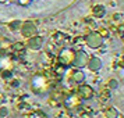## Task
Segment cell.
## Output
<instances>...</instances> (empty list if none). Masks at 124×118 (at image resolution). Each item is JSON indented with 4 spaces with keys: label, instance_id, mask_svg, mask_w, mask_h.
<instances>
[{
    "label": "cell",
    "instance_id": "9c48e42d",
    "mask_svg": "<svg viewBox=\"0 0 124 118\" xmlns=\"http://www.w3.org/2000/svg\"><path fill=\"white\" fill-rule=\"evenodd\" d=\"M102 65H103V62H102V60L99 58V57H89L88 58V62H86V67H88V69L89 71H92V72H96V71H99L102 68Z\"/></svg>",
    "mask_w": 124,
    "mask_h": 118
},
{
    "label": "cell",
    "instance_id": "7a4b0ae2",
    "mask_svg": "<svg viewBox=\"0 0 124 118\" xmlns=\"http://www.w3.org/2000/svg\"><path fill=\"white\" fill-rule=\"evenodd\" d=\"M85 45L89 49H99L103 45V38L99 32H91L85 36Z\"/></svg>",
    "mask_w": 124,
    "mask_h": 118
},
{
    "label": "cell",
    "instance_id": "9a60e30c",
    "mask_svg": "<svg viewBox=\"0 0 124 118\" xmlns=\"http://www.w3.org/2000/svg\"><path fill=\"white\" fill-rule=\"evenodd\" d=\"M21 21H17V20H16V21H14V22H10L8 24V28L11 29V31H20V28H21Z\"/></svg>",
    "mask_w": 124,
    "mask_h": 118
},
{
    "label": "cell",
    "instance_id": "44dd1931",
    "mask_svg": "<svg viewBox=\"0 0 124 118\" xmlns=\"http://www.w3.org/2000/svg\"><path fill=\"white\" fill-rule=\"evenodd\" d=\"M18 4H21V6H27V4H29L31 3V0H17Z\"/></svg>",
    "mask_w": 124,
    "mask_h": 118
},
{
    "label": "cell",
    "instance_id": "4fadbf2b",
    "mask_svg": "<svg viewBox=\"0 0 124 118\" xmlns=\"http://www.w3.org/2000/svg\"><path fill=\"white\" fill-rule=\"evenodd\" d=\"M118 112L116 108H113V107H110V108H107L106 111L103 112V117L105 118H117Z\"/></svg>",
    "mask_w": 124,
    "mask_h": 118
},
{
    "label": "cell",
    "instance_id": "30bf717a",
    "mask_svg": "<svg viewBox=\"0 0 124 118\" xmlns=\"http://www.w3.org/2000/svg\"><path fill=\"white\" fill-rule=\"evenodd\" d=\"M70 78H71V81H73L74 83L79 85L85 81V74L82 72L81 69L77 68V69H73V71H71V76H70Z\"/></svg>",
    "mask_w": 124,
    "mask_h": 118
},
{
    "label": "cell",
    "instance_id": "277c9868",
    "mask_svg": "<svg viewBox=\"0 0 124 118\" xmlns=\"http://www.w3.org/2000/svg\"><path fill=\"white\" fill-rule=\"evenodd\" d=\"M20 32L23 35L24 38H31V36H35L36 32H38V28H36V25L35 22L32 21H25V22L21 24V28H20Z\"/></svg>",
    "mask_w": 124,
    "mask_h": 118
},
{
    "label": "cell",
    "instance_id": "5b68a950",
    "mask_svg": "<svg viewBox=\"0 0 124 118\" xmlns=\"http://www.w3.org/2000/svg\"><path fill=\"white\" fill-rule=\"evenodd\" d=\"M88 54L85 53L84 50H78L75 51L74 54V60H73V65L75 68H82V67H86V62H88Z\"/></svg>",
    "mask_w": 124,
    "mask_h": 118
},
{
    "label": "cell",
    "instance_id": "52a82bcc",
    "mask_svg": "<svg viewBox=\"0 0 124 118\" xmlns=\"http://www.w3.org/2000/svg\"><path fill=\"white\" fill-rule=\"evenodd\" d=\"M78 96L81 97V100H89L93 96V89L89 85H78Z\"/></svg>",
    "mask_w": 124,
    "mask_h": 118
},
{
    "label": "cell",
    "instance_id": "d6986e66",
    "mask_svg": "<svg viewBox=\"0 0 124 118\" xmlns=\"http://www.w3.org/2000/svg\"><path fill=\"white\" fill-rule=\"evenodd\" d=\"M109 88H110V89H117L118 82L116 81V79H110V81H109Z\"/></svg>",
    "mask_w": 124,
    "mask_h": 118
},
{
    "label": "cell",
    "instance_id": "7c38bea8",
    "mask_svg": "<svg viewBox=\"0 0 124 118\" xmlns=\"http://www.w3.org/2000/svg\"><path fill=\"white\" fill-rule=\"evenodd\" d=\"M105 13H106V11H105V7L99 6V4L92 8V15H93V17H96V18H102L103 15H105Z\"/></svg>",
    "mask_w": 124,
    "mask_h": 118
},
{
    "label": "cell",
    "instance_id": "ba28073f",
    "mask_svg": "<svg viewBox=\"0 0 124 118\" xmlns=\"http://www.w3.org/2000/svg\"><path fill=\"white\" fill-rule=\"evenodd\" d=\"M79 104H81V97L78 95H70L64 99V106L67 108H78Z\"/></svg>",
    "mask_w": 124,
    "mask_h": 118
},
{
    "label": "cell",
    "instance_id": "ac0fdd59",
    "mask_svg": "<svg viewBox=\"0 0 124 118\" xmlns=\"http://www.w3.org/2000/svg\"><path fill=\"white\" fill-rule=\"evenodd\" d=\"M8 108L7 107H3V106H0V118H7L8 117Z\"/></svg>",
    "mask_w": 124,
    "mask_h": 118
},
{
    "label": "cell",
    "instance_id": "e0dca14e",
    "mask_svg": "<svg viewBox=\"0 0 124 118\" xmlns=\"http://www.w3.org/2000/svg\"><path fill=\"white\" fill-rule=\"evenodd\" d=\"M0 75H1V78H4V79H8V78H11V69H0Z\"/></svg>",
    "mask_w": 124,
    "mask_h": 118
},
{
    "label": "cell",
    "instance_id": "6da1fadb",
    "mask_svg": "<svg viewBox=\"0 0 124 118\" xmlns=\"http://www.w3.org/2000/svg\"><path fill=\"white\" fill-rule=\"evenodd\" d=\"M32 89L38 93V95H43L47 92V86H49V82H47V78L43 76V75H35L32 78Z\"/></svg>",
    "mask_w": 124,
    "mask_h": 118
},
{
    "label": "cell",
    "instance_id": "603a6c76",
    "mask_svg": "<svg viewBox=\"0 0 124 118\" xmlns=\"http://www.w3.org/2000/svg\"><path fill=\"white\" fill-rule=\"evenodd\" d=\"M0 106H1V100H0Z\"/></svg>",
    "mask_w": 124,
    "mask_h": 118
},
{
    "label": "cell",
    "instance_id": "8992f818",
    "mask_svg": "<svg viewBox=\"0 0 124 118\" xmlns=\"http://www.w3.org/2000/svg\"><path fill=\"white\" fill-rule=\"evenodd\" d=\"M42 46H43V38L42 36L35 35V36L28 38V42H27V47L28 49H31V50H34V51H38L42 49Z\"/></svg>",
    "mask_w": 124,
    "mask_h": 118
},
{
    "label": "cell",
    "instance_id": "5bb4252c",
    "mask_svg": "<svg viewBox=\"0 0 124 118\" xmlns=\"http://www.w3.org/2000/svg\"><path fill=\"white\" fill-rule=\"evenodd\" d=\"M11 46H13V42H11V40L6 39V38L0 40V49H1V50H7V49H11Z\"/></svg>",
    "mask_w": 124,
    "mask_h": 118
},
{
    "label": "cell",
    "instance_id": "3957f363",
    "mask_svg": "<svg viewBox=\"0 0 124 118\" xmlns=\"http://www.w3.org/2000/svg\"><path fill=\"white\" fill-rule=\"evenodd\" d=\"M74 54L75 51L73 49H63L60 53H59V62L60 65H64V67H68V65H73V60H74Z\"/></svg>",
    "mask_w": 124,
    "mask_h": 118
},
{
    "label": "cell",
    "instance_id": "2e32d148",
    "mask_svg": "<svg viewBox=\"0 0 124 118\" xmlns=\"http://www.w3.org/2000/svg\"><path fill=\"white\" fill-rule=\"evenodd\" d=\"M11 49L14 51H21L23 49H25V43H21V42H16V43H13Z\"/></svg>",
    "mask_w": 124,
    "mask_h": 118
},
{
    "label": "cell",
    "instance_id": "8fae6325",
    "mask_svg": "<svg viewBox=\"0 0 124 118\" xmlns=\"http://www.w3.org/2000/svg\"><path fill=\"white\" fill-rule=\"evenodd\" d=\"M11 65H13V61L7 54L0 56V69H11Z\"/></svg>",
    "mask_w": 124,
    "mask_h": 118
},
{
    "label": "cell",
    "instance_id": "7402d4cb",
    "mask_svg": "<svg viewBox=\"0 0 124 118\" xmlns=\"http://www.w3.org/2000/svg\"><path fill=\"white\" fill-rule=\"evenodd\" d=\"M4 1H7V0H0V3H4Z\"/></svg>",
    "mask_w": 124,
    "mask_h": 118
},
{
    "label": "cell",
    "instance_id": "ffe728a7",
    "mask_svg": "<svg viewBox=\"0 0 124 118\" xmlns=\"http://www.w3.org/2000/svg\"><path fill=\"white\" fill-rule=\"evenodd\" d=\"M99 34H101V36L105 39V38H107V36H109V31H107L106 28H101V29H99Z\"/></svg>",
    "mask_w": 124,
    "mask_h": 118
}]
</instances>
